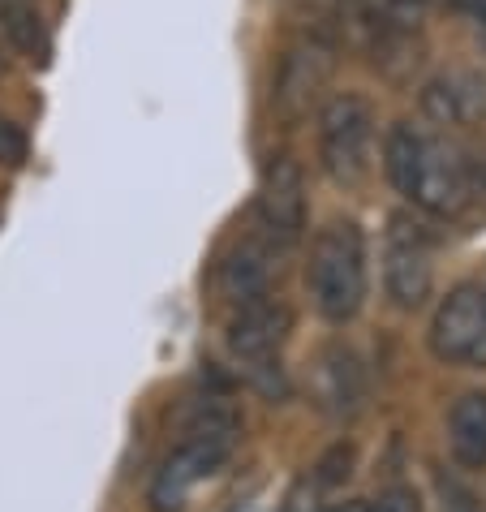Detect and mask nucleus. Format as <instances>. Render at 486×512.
<instances>
[{
	"instance_id": "nucleus-1",
	"label": "nucleus",
	"mask_w": 486,
	"mask_h": 512,
	"mask_svg": "<svg viewBox=\"0 0 486 512\" xmlns=\"http://www.w3.org/2000/svg\"><path fill=\"white\" fill-rule=\"evenodd\" d=\"M383 173L413 211L431 220H456L474 203V164L465 151L448 134L409 121H396L383 138Z\"/></svg>"
},
{
	"instance_id": "nucleus-2",
	"label": "nucleus",
	"mask_w": 486,
	"mask_h": 512,
	"mask_svg": "<svg viewBox=\"0 0 486 512\" xmlns=\"http://www.w3.org/2000/svg\"><path fill=\"white\" fill-rule=\"evenodd\" d=\"M306 289L327 323H349L366 306V233L357 220H327L310 246Z\"/></svg>"
},
{
	"instance_id": "nucleus-3",
	"label": "nucleus",
	"mask_w": 486,
	"mask_h": 512,
	"mask_svg": "<svg viewBox=\"0 0 486 512\" xmlns=\"http://www.w3.org/2000/svg\"><path fill=\"white\" fill-rule=\"evenodd\" d=\"M375 164V108L366 95L340 91L319 108V168L340 190H357Z\"/></svg>"
},
{
	"instance_id": "nucleus-4",
	"label": "nucleus",
	"mask_w": 486,
	"mask_h": 512,
	"mask_svg": "<svg viewBox=\"0 0 486 512\" xmlns=\"http://www.w3.org/2000/svg\"><path fill=\"white\" fill-rule=\"evenodd\" d=\"M435 289V233L422 211H392L383 229V293L396 310H422Z\"/></svg>"
},
{
	"instance_id": "nucleus-5",
	"label": "nucleus",
	"mask_w": 486,
	"mask_h": 512,
	"mask_svg": "<svg viewBox=\"0 0 486 512\" xmlns=\"http://www.w3.org/2000/svg\"><path fill=\"white\" fill-rule=\"evenodd\" d=\"M254 233L276 250H293L306 237V177L293 155H271L254 198Z\"/></svg>"
},
{
	"instance_id": "nucleus-6",
	"label": "nucleus",
	"mask_w": 486,
	"mask_h": 512,
	"mask_svg": "<svg viewBox=\"0 0 486 512\" xmlns=\"http://www.w3.org/2000/svg\"><path fill=\"white\" fill-rule=\"evenodd\" d=\"M431 353L448 366H486V289L456 284L435 306Z\"/></svg>"
},
{
	"instance_id": "nucleus-7",
	"label": "nucleus",
	"mask_w": 486,
	"mask_h": 512,
	"mask_svg": "<svg viewBox=\"0 0 486 512\" xmlns=\"http://www.w3.org/2000/svg\"><path fill=\"white\" fill-rule=\"evenodd\" d=\"M289 336H293V310L276 293L241 302L237 315L228 319V353L250 371H276V358L289 345Z\"/></svg>"
},
{
	"instance_id": "nucleus-8",
	"label": "nucleus",
	"mask_w": 486,
	"mask_h": 512,
	"mask_svg": "<svg viewBox=\"0 0 486 512\" xmlns=\"http://www.w3.org/2000/svg\"><path fill=\"white\" fill-rule=\"evenodd\" d=\"M237 439H216V435H181L177 452H168L160 474L151 482V508L155 512H177L198 482L211 478L216 469L233 457Z\"/></svg>"
},
{
	"instance_id": "nucleus-9",
	"label": "nucleus",
	"mask_w": 486,
	"mask_h": 512,
	"mask_svg": "<svg viewBox=\"0 0 486 512\" xmlns=\"http://www.w3.org/2000/svg\"><path fill=\"white\" fill-rule=\"evenodd\" d=\"M336 69V48L319 35H306L284 52L280 74H276V112L284 121H302L306 112L319 104L327 82Z\"/></svg>"
},
{
	"instance_id": "nucleus-10",
	"label": "nucleus",
	"mask_w": 486,
	"mask_h": 512,
	"mask_svg": "<svg viewBox=\"0 0 486 512\" xmlns=\"http://www.w3.org/2000/svg\"><path fill=\"white\" fill-rule=\"evenodd\" d=\"M310 392H314V405H319L327 418H357L370 396L362 358H357L349 345H340V340L327 345L319 358H314Z\"/></svg>"
},
{
	"instance_id": "nucleus-11",
	"label": "nucleus",
	"mask_w": 486,
	"mask_h": 512,
	"mask_svg": "<svg viewBox=\"0 0 486 512\" xmlns=\"http://www.w3.org/2000/svg\"><path fill=\"white\" fill-rule=\"evenodd\" d=\"M422 112L439 130H474L486 121V78L474 69H443L422 87Z\"/></svg>"
},
{
	"instance_id": "nucleus-12",
	"label": "nucleus",
	"mask_w": 486,
	"mask_h": 512,
	"mask_svg": "<svg viewBox=\"0 0 486 512\" xmlns=\"http://www.w3.org/2000/svg\"><path fill=\"white\" fill-rule=\"evenodd\" d=\"M276 246H267L259 233L233 241L224 250V259L216 267V284L220 293L228 297L233 306L241 302H254V297H267L271 293V280H276Z\"/></svg>"
},
{
	"instance_id": "nucleus-13",
	"label": "nucleus",
	"mask_w": 486,
	"mask_h": 512,
	"mask_svg": "<svg viewBox=\"0 0 486 512\" xmlns=\"http://www.w3.org/2000/svg\"><path fill=\"white\" fill-rule=\"evenodd\" d=\"M448 448L456 465L482 469L486 465V392H465L448 414Z\"/></svg>"
},
{
	"instance_id": "nucleus-14",
	"label": "nucleus",
	"mask_w": 486,
	"mask_h": 512,
	"mask_svg": "<svg viewBox=\"0 0 486 512\" xmlns=\"http://www.w3.org/2000/svg\"><path fill=\"white\" fill-rule=\"evenodd\" d=\"M0 26L13 39V48H22L26 56H48V35L39 26V13L31 9V0H0Z\"/></svg>"
},
{
	"instance_id": "nucleus-15",
	"label": "nucleus",
	"mask_w": 486,
	"mask_h": 512,
	"mask_svg": "<svg viewBox=\"0 0 486 512\" xmlns=\"http://www.w3.org/2000/svg\"><path fill=\"white\" fill-rule=\"evenodd\" d=\"M349 469H353V448H349V444H336V448L319 461V469H314L310 482H314L319 491H327V487H336V482H345Z\"/></svg>"
},
{
	"instance_id": "nucleus-16",
	"label": "nucleus",
	"mask_w": 486,
	"mask_h": 512,
	"mask_svg": "<svg viewBox=\"0 0 486 512\" xmlns=\"http://www.w3.org/2000/svg\"><path fill=\"white\" fill-rule=\"evenodd\" d=\"M0 164L5 168H22L26 164V134L5 117H0Z\"/></svg>"
},
{
	"instance_id": "nucleus-17",
	"label": "nucleus",
	"mask_w": 486,
	"mask_h": 512,
	"mask_svg": "<svg viewBox=\"0 0 486 512\" xmlns=\"http://www.w3.org/2000/svg\"><path fill=\"white\" fill-rule=\"evenodd\" d=\"M370 512H422V500L413 487H388V491H379V500L370 504Z\"/></svg>"
},
{
	"instance_id": "nucleus-18",
	"label": "nucleus",
	"mask_w": 486,
	"mask_h": 512,
	"mask_svg": "<svg viewBox=\"0 0 486 512\" xmlns=\"http://www.w3.org/2000/svg\"><path fill=\"white\" fill-rule=\"evenodd\" d=\"M284 512H323L319 508V487L306 478L302 487H293V495H289V504H284Z\"/></svg>"
},
{
	"instance_id": "nucleus-19",
	"label": "nucleus",
	"mask_w": 486,
	"mask_h": 512,
	"mask_svg": "<svg viewBox=\"0 0 486 512\" xmlns=\"http://www.w3.org/2000/svg\"><path fill=\"white\" fill-rule=\"evenodd\" d=\"M456 5H461V13L474 22V31H478L482 48H486V0H456Z\"/></svg>"
},
{
	"instance_id": "nucleus-20",
	"label": "nucleus",
	"mask_w": 486,
	"mask_h": 512,
	"mask_svg": "<svg viewBox=\"0 0 486 512\" xmlns=\"http://www.w3.org/2000/svg\"><path fill=\"white\" fill-rule=\"evenodd\" d=\"M443 512H478V508H474V500H469V495H452V500L443 504Z\"/></svg>"
},
{
	"instance_id": "nucleus-21",
	"label": "nucleus",
	"mask_w": 486,
	"mask_h": 512,
	"mask_svg": "<svg viewBox=\"0 0 486 512\" xmlns=\"http://www.w3.org/2000/svg\"><path fill=\"white\" fill-rule=\"evenodd\" d=\"M332 512H370V500H345V504H336Z\"/></svg>"
}]
</instances>
